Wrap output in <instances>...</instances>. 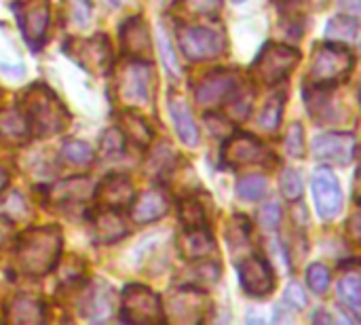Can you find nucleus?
<instances>
[{
	"mask_svg": "<svg viewBox=\"0 0 361 325\" xmlns=\"http://www.w3.org/2000/svg\"><path fill=\"white\" fill-rule=\"evenodd\" d=\"M61 252V231L57 226H38L21 235L17 243V264L19 271L38 277L47 275L59 258Z\"/></svg>",
	"mask_w": 361,
	"mask_h": 325,
	"instance_id": "obj_1",
	"label": "nucleus"
},
{
	"mask_svg": "<svg viewBox=\"0 0 361 325\" xmlns=\"http://www.w3.org/2000/svg\"><path fill=\"white\" fill-rule=\"evenodd\" d=\"M23 114L30 123V133L40 137L59 133L68 123V112L47 85H34L23 95Z\"/></svg>",
	"mask_w": 361,
	"mask_h": 325,
	"instance_id": "obj_2",
	"label": "nucleus"
},
{
	"mask_svg": "<svg viewBox=\"0 0 361 325\" xmlns=\"http://www.w3.org/2000/svg\"><path fill=\"white\" fill-rule=\"evenodd\" d=\"M355 66V55L351 49H347L345 44L338 42H326L322 47H317L311 70H309V78L313 85H322V87H332L334 82L347 78L351 74Z\"/></svg>",
	"mask_w": 361,
	"mask_h": 325,
	"instance_id": "obj_3",
	"label": "nucleus"
},
{
	"mask_svg": "<svg viewBox=\"0 0 361 325\" xmlns=\"http://www.w3.org/2000/svg\"><path fill=\"white\" fill-rule=\"evenodd\" d=\"M300 61V53L294 47L267 42L256 61L252 63L254 76L264 85H277L290 76V72Z\"/></svg>",
	"mask_w": 361,
	"mask_h": 325,
	"instance_id": "obj_4",
	"label": "nucleus"
},
{
	"mask_svg": "<svg viewBox=\"0 0 361 325\" xmlns=\"http://www.w3.org/2000/svg\"><path fill=\"white\" fill-rule=\"evenodd\" d=\"M178 42L182 53L192 61L220 57L226 49V40L220 32L199 25H182L178 30Z\"/></svg>",
	"mask_w": 361,
	"mask_h": 325,
	"instance_id": "obj_5",
	"label": "nucleus"
},
{
	"mask_svg": "<svg viewBox=\"0 0 361 325\" xmlns=\"http://www.w3.org/2000/svg\"><path fill=\"white\" fill-rule=\"evenodd\" d=\"M121 313L129 324H157L163 319L161 298L144 286H129L123 292Z\"/></svg>",
	"mask_w": 361,
	"mask_h": 325,
	"instance_id": "obj_6",
	"label": "nucleus"
},
{
	"mask_svg": "<svg viewBox=\"0 0 361 325\" xmlns=\"http://www.w3.org/2000/svg\"><path fill=\"white\" fill-rule=\"evenodd\" d=\"M315 207L324 220H334L343 209V190L336 173L330 167H317L313 173Z\"/></svg>",
	"mask_w": 361,
	"mask_h": 325,
	"instance_id": "obj_7",
	"label": "nucleus"
},
{
	"mask_svg": "<svg viewBox=\"0 0 361 325\" xmlns=\"http://www.w3.org/2000/svg\"><path fill=\"white\" fill-rule=\"evenodd\" d=\"M239 281L243 292L254 298H264L275 290V273L260 256L243 258V264L239 266Z\"/></svg>",
	"mask_w": 361,
	"mask_h": 325,
	"instance_id": "obj_8",
	"label": "nucleus"
},
{
	"mask_svg": "<svg viewBox=\"0 0 361 325\" xmlns=\"http://www.w3.org/2000/svg\"><path fill=\"white\" fill-rule=\"evenodd\" d=\"M313 154L322 161L349 165L357 154V142L351 133H326L313 140Z\"/></svg>",
	"mask_w": 361,
	"mask_h": 325,
	"instance_id": "obj_9",
	"label": "nucleus"
},
{
	"mask_svg": "<svg viewBox=\"0 0 361 325\" xmlns=\"http://www.w3.org/2000/svg\"><path fill=\"white\" fill-rule=\"evenodd\" d=\"M19 13V25L25 42L34 49H38L44 40L47 27H49V2L47 0H27L21 2L17 8Z\"/></svg>",
	"mask_w": 361,
	"mask_h": 325,
	"instance_id": "obj_10",
	"label": "nucleus"
},
{
	"mask_svg": "<svg viewBox=\"0 0 361 325\" xmlns=\"http://www.w3.org/2000/svg\"><path fill=\"white\" fill-rule=\"evenodd\" d=\"M237 89V80L233 74H228L226 70H216L212 74H207L195 89V99L199 106L203 108H212L218 106L222 102H226L231 97V93Z\"/></svg>",
	"mask_w": 361,
	"mask_h": 325,
	"instance_id": "obj_11",
	"label": "nucleus"
},
{
	"mask_svg": "<svg viewBox=\"0 0 361 325\" xmlns=\"http://www.w3.org/2000/svg\"><path fill=\"white\" fill-rule=\"evenodd\" d=\"M95 199L97 203H102V207H112V209L129 207L131 201L135 199L133 182L125 173H112L97 186Z\"/></svg>",
	"mask_w": 361,
	"mask_h": 325,
	"instance_id": "obj_12",
	"label": "nucleus"
},
{
	"mask_svg": "<svg viewBox=\"0 0 361 325\" xmlns=\"http://www.w3.org/2000/svg\"><path fill=\"white\" fill-rule=\"evenodd\" d=\"M121 93L129 102L144 104L150 97V66L144 61H131L121 78Z\"/></svg>",
	"mask_w": 361,
	"mask_h": 325,
	"instance_id": "obj_13",
	"label": "nucleus"
},
{
	"mask_svg": "<svg viewBox=\"0 0 361 325\" xmlns=\"http://www.w3.org/2000/svg\"><path fill=\"white\" fill-rule=\"evenodd\" d=\"M129 209H131L133 222L148 224V222L161 220L169 211V201L161 188H152V190H146L144 195H140L137 199H133Z\"/></svg>",
	"mask_w": 361,
	"mask_h": 325,
	"instance_id": "obj_14",
	"label": "nucleus"
},
{
	"mask_svg": "<svg viewBox=\"0 0 361 325\" xmlns=\"http://www.w3.org/2000/svg\"><path fill=\"white\" fill-rule=\"evenodd\" d=\"M114 307H116V296H114L112 288L104 281H95L93 290L87 292V296L82 300V313L91 321L110 319L114 315Z\"/></svg>",
	"mask_w": 361,
	"mask_h": 325,
	"instance_id": "obj_15",
	"label": "nucleus"
},
{
	"mask_svg": "<svg viewBox=\"0 0 361 325\" xmlns=\"http://www.w3.org/2000/svg\"><path fill=\"white\" fill-rule=\"evenodd\" d=\"M260 157H262V144L254 135L237 133L228 137V142L224 144V161L233 167L258 163Z\"/></svg>",
	"mask_w": 361,
	"mask_h": 325,
	"instance_id": "obj_16",
	"label": "nucleus"
},
{
	"mask_svg": "<svg viewBox=\"0 0 361 325\" xmlns=\"http://www.w3.org/2000/svg\"><path fill=\"white\" fill-rule=\"evenodd\" d=\"M47 195L53 205H78V203H85L87 199H91L93 184L89 178L78 176V178H70L66 182L55 184L51 190H47Z\"/></svg>",
	"mask_w": 361,
	"mask_h": 325,
	"instance_id": "obj_17",
	"label": "nucleus"
},
{
	"mask_svg": "<svg viewBox=\"0 0 361 325\" xmlns=\"http://www.w3.org/2000/svg\"><path fill=\"white\" fill-rule=\"evenodd\" d=\"M178 250H180L182 258L199 260V258H207L216 250V241H214L212 233L207 231V226L186 228V233L178 241Z\"/></svg>",
	"mask_w": 361,
	"mask_h": 325,
	"instance_id": "obj_18",
	"label": "nucleus"
},
{
	"mask_svg": "<svg viewBox=\"0 0 361 325\" xmlns=\"http://www.w3.org/2000/svg\"><path fill=\"white\" fill-rule=\"evenodd\" d=\"M93 235L99 243H116L127 235L125 220L121 218L118 209L104 207L93 218Z\"/></svg>",
	"mask_w": 361,
	"mask_h": 325,
	"instance_id": "obj_19",
	"label": "nucleus"
},
{
	"mask_svg": "<svg viewBox=\"0 0 361 325\" xmlns=\"http://www.w3.org/2000/svg\"><path fill=\"white\" fill-rule=\"evenodd\" d=\"M169 112L173 118V127L180 135V140L186 146H197L199 144V127L188 110V104L182 97H169Z\"/></svg>",
	"mask_w": 361,
	"mask_h": 325,
	"instance_id": "obj_20",
	"label": "nucleus"
},
{
	"mask_svg": "<svg viewBox=\"0 0 361 325\" xmlns=\"http://www.w3.org/2000/svg\"><path fill=\"white\" fill-rule=\"evenodd\" d=\"M121 38H123V51L131 57H142L150 53V34L148 27L144 23V19L133 17L129 19L123 30H121Z\"/></svg>",
	"mask_w": 361,
	"mask_h": 325,
	"instance_id": "obj_21",
	"label": "nucleus"
},
{
	"mask_svg": "<svg viewBox=\"0 0 361 325\" xmlns=\"http://www.w3.org/2000/svg\"><path fill=\"white\" fill-rule=\"evenodd\" d=\"M360 23L355 15H336L328 21L326 25V38L328 42H338V44H353L357 40Z\"/></svg>",
	"mask_w": 361,
	"mask_h": 325,
	"instance_id": "obj_22",
	"label": "nucleus"
},
{
	"mask_svg": "<svg viewBox=\"0 0 361 325\" xmlns=\"http://www.w3.org/2000/svg\"><path fill=\"white\" fill-rule=\"evenodd\" d=\"M4 317L13 324H38L42 321V305L32 298H15L8 305Z\"/></svg>",
	"mask_w": 361,
	"mask_h": 325,
	"instance_id": "obj_23",
	"label": "nucleus"
},
{
	"mask_svg": "<svg viewBox=\"0 0 361 325\" xmlns=\"http://www.w3.org/2000/svg\"><path fill=\"white\" fill-rule=\"evenodd\" d=\"M218 279H220V266H218L216 262H199V264H195V266L186 273L184 283H186L188 288L203 290V288L214 286Z\"/></svg>",
	"mask_w": 361,
	"mask_h": 325,
	"instance_id": "obj_24",
	"label": "nucleus"
},
{
	"mask_svg": "<svg viewBox=\"0 0 361 325\" xmlns=\"http://www.w3.org/2000/svg\"><path fill=\"white\" fill-rule=\"evenodd\" d=\"M27 133H30V123H27L23 110H17V108L0 110V135L23 137Z\"/></svg>",
	"mask_w": 361,
	"mask_h": 325,
	"instance_id": "obj_25",
	"label": "nucleus"
},
{
	"mask_svg": "<svg viewBox=\"0 0 361 325\" xmlns=\"http://www.w3.org/2000/svg\"><path fill=\"white\" fill-rule=\"evenodd\" d=\"M121 131H123L125 137L133 140L140 146H148L150 140H152V131L146 125V121L140 114H133V112H125L123 114V129Z\"/></svg>",
	"mask_w": 361,
	"mask_h": 325,
	"instance_id": "obj_26",
	"label": "nucleus"
},
{
	"mask_svg": "<svg viewBox=\"0 0 361 325\" xmlns=\"http://www.w3.org/2000/svg\"><path fill=\"white\" fill-rule=\"evenodd\" d=\"M338 294L345 300V305L353 311L360 313L361 309V281L357 273H347L338 281Z\"/></svg>",
	"mask_w": 361,
	"mask_h": 325,
	"instance_id": "obj_27",
	"label": "nucleus"
},
{
	"mask_svg": "<svg viewBox=\"0 0 361 325\" xmlns=\"http://www.w3.org/2000/svg\"><path fill=\"white\" fill-rule=\"evenodd\" d=\"M224 237L228 241V247H231V254H235V247L241 245V247H247L250 243V220L245 216H235L226 228H224Z\"/></svg>",
	"mask_w": 361,
	"mask_h": 325,
	"instance_id": "obj_28",
	"label": "nucleus"
},
{
	"mask_svg": "<svg viewBox=\"0 0 361 325\" xmlns=\"http://www.w3.org/2000/svg\"><path fill=\"white\" fill-rule=\"evenodd\" d=\"M61 159L74 167H85L93 161V150L89 144L85 142H76V140H70L61 146Z\"/></svg>",
	"mask_w": 361,
	"mask_h": 325,
	"instance_id": "obj_29",
	"label": "nucleus"
},
{
	"mask_svg": "<svg viewBox=\"0 0 361 325\" xmlns=\"http://www.w3.org/2000/svg\"><path fill=\"white\" fill-rule=\"evenodd\" d=\"M237 192L243 201H260L269 192V182L264 176H245L239 180Z\"/></svg>",
	"mask_w": 361,
	"mask_h": 325,
	"instance_id": "obj_30",
	"label": "nucleus"
},
{
	"mask_svg": "<svg viewBox=\"0 0 361 325\" xmlns=\"http://www.w3.org/2000/svg\"><path fill=\"white\" fill-rule=\"evenodd\" d=\"M173 161H176V154H173L167 146H161V148H157V150L150 154V159H148V163H146V169H148L150 176L163 178V176H167V173L173 169Z\"/></svg>",
	"mask_w": 361,
	"mask_h": 325,
	"instance_id": "obj_31",
	"label": "nucleus"
},
{
	"mask_svg": "<svg viewBox=\"0 0 361 325\" xmlns=\"http://www.w3.org/2000/svg\"><path fill=\"white\" fill-rule=\"evenodd\" d=\"M180 220L186 228H203L205 226V211L197 199L188 197L180 201Z\"/></svg>",
	"mask_w": 361,
	"mask_h": 325,
	"instance_id": "obj_32",
	"label": "nucleus"
},
{
	"mask_svg": "<svg viewBox=\"0 0 361 325\" xmlns=\"http://www.w3.org/2000/svg\"><path fill=\"white\" fill-rule=\"evenodd\" d=\"M283 116V95H275L267 102L262 114H260V127L267 131H275Z\"/></svg>",
	"mask_w": 361,
	"mask_h": 325,
	"instance_id": "obj_33",
	"label": "nucleus"
},
{
	"mask_svg": "<svg viewBox=\"0 0 361 325\" xmlns=\"http://www.w3.org/2000/svg\"><path fill=\"white\" fill-rule=\"evenodd\" d=\"M159 55H161V59H163L169 76L171 78H178L180 76V63H178L176 51H173V47L169 42V36H167V32L163 27L159 30Z\"/></svg>",
	"mask_w": 361,
	"mask_h": 325,
	"instance_id": "obj_34",
	"label": "nucleus"
},
{
	"mask_svg": "<svg viewBox=\"0 0 361 325\" xmlns=\"http://www.w3.org/2000/svg\"><path fill=\"white\" fill-rule=\"evenodd\" d=\"M281 192L288 201H298L302 197V178L296 169H286L281 176Z\"/></svg>",
	"mask_w": 361,
	"mask_h": 325,
	"instance_id": "obj_35",
	"label": "nucleus"
},
{
	"mask_svg": "<svg viewBox=\"0 0 361 325\" xmlns=\"http://www.w3.org/2000/svg\"><path fill=\"white\" fill-rule=\"evenodd\" d=\"M307 281H309V288L315 294H324L328 290V286H330V271L324 264L315 262V264H311L307 269Z\"/></svg>",
	"mask_w": 361,
	"mask_h": 325,
	"instance_id": "obj_36",
	"label": "nucleus"
},
{
	"mask_svg": "<svg viewBox=\"0 0 361 325\" xmlns=\"http://www.w3.org/2000/svg\"><path fill=\"white\" fill-rule=\"evenodd\" d=\"M286 150L290 157L294 159H302L305 157V131H302V125L300 123H294L290 129H288V135H286Z\"/></svg>",
	"mask_w": 361,
	"mask_h": 325,
	"instance_id": "obj_37",
	"label": "nucleus"
},
{
	"mask_svg": "<svg viewBox=\"0 0 361 325\" xmlns=\"http://www.w3.org/2000/svg\"><path fill=\"white\" fill-rule=\"evenodd\" d=\"M123 150H125V135H123V131L116 129V127L108 129L104 133V137H102V152L112 157V154H121Z\"/></svg>",
	"mask_w": 361,
	"mask_h": 325,
	"instance_id": "obj_38",
	"label": "nucleus"
},
{
	"mask_svg": "<svg viewBox=\"0 0 361 325\" xmlns=\"http://www.w3.org/2000/svg\"><path fill=\"white\" fill-rule=\"evenodd\" d=\"M258 218H260V224L264 228H277L279 222H281V207L277 201H269L260 211H258Z\"/></svg>",
	"mask_w": 361,
	"mask_h": 325,
	"instance_id": "obj_39",
	"label": "nucleus"
},
{
	"mask_svg": "<svg viewBox=\"0 0 361 325\" xmlns=\"http://www.w3.org/2000/svg\"><path fill=\"white\" fill-rule=\"evenodd\" d=\"M286 302H288L292 309H296V311H302V309L307 307V294L302 292L300 283L292 281V283L288 286V290H286Z\"/></svg>",
	"mask_w": 361,
	"mask_h": 325,
	"instance_id": "obj_40",
	"label": "nucleus"
},
{
	"mask_svg": "<svg viewBox=\"0 0 361 325\" xmlns=\"http://www.w3.org/2000/svg\"><path fill=\"white\" fill-rule=\"evenodd\" d=\"M91 2L89 0H72V19L78 27H85L91 19Z\"/></svg>",
	"mask_w": 361,
	"mask_h": 325,
	"instance_id": "obj_41",
	"label": "nucleus"
},
{
	"mask_svg": "<svg viewBox=\"0 0 361 325\" xmlns=\"http://www.w3.org/2000/svg\"><path fill=\"white\" fill-rule=\"evenodd\" d=\"M186 4L195 13H212L220 6V0H186Z\"/></svg>",
	"mask_w": 361,
	"mask_h": 325,
	"instance_id": "obj_42",
	"label": "nucleus"
},
{
	"mask_svg": "<svg viewBox=\"0 0 361 325\" xmlns=\"http://www.w3.org/2000/svg\"><path fill=\"white\" fill-rule=\"evenodd\" d=\"M341 2V6L347 11V13H351V15H357L360 13V0H338Z\"/></svg>",
	"mask_w": 361,
	"mask_h": 325,
	"instance_id": "obj_43",
	"label": "nucleus"
},
{
	"mask_svg": "<svg viewBox=\"0 0 361 325\" xmlns=\"http://www.w3.org/2000/svg\"><path fill=\"white\" fill-rule=\"evenodd\" d=\"M292 319H294V317L288 315L283 307H275V324H288V321H292Z\"/></svg>",
	"mask_w": 361,
	"mask_h": 325,
	"instance_id": "obj_44",
	"label": "nucleus"
},
{
	"mask_svg": "<svg viewBox=\"0 0 361 325\" xmlns=\"http://www.w3.org/2000/svg\"><path fill=\"white\" fill-rule=\"evenodd\" d=\"M313 321L315 324H326V325H330L332 324V317L326 313V311H317L315 315H313Z\"/></svg>",
	"mask_w": 361,
	"mask_h": 325,
	"instance_id": "obj_45",
	"label": "nucleus"
},
{
	"mask_svg": "<svg viewBox=\"0 0 361 325\" xmlns=\"http://www.w3.org/2000/svg\"><path fill=\"white\" fill-rule=\"evenodd\" d=\"M349 228L353 231V239L357 241V239H360V231H357V228H360V214H355V216L349 220Z\"/></svg>",
	"mask_w": 361,
	"mask_h": 325,
	"instance_id": "obj_46",
	"label": "nucleus"
},
{
	"mask_svg": "<svg viewBox=\"0 0 361 325\" xmlns=\"http://www.w3.org/2000/svg\"><path fill=\"white\" fill-rule=\"evenodd\" d=\"M8 222H4V220H0V247H2V243H4V239H6V235H8Z\"/></svg>",
	"mask_w": 361,
	"mask_h": 325,
	"instance_id": "obj_47",
	"label": "nucleus"
},
{
	"mask_svg": "<svg viewBox=\"0 0 361 325\" xmlns=\"http://www.w3.org/2000/svg\"><path fill=\"white\" fill-rule=\"evenodd\" d=\"M6 182H8V171H6V167L0 163V190L6 186Z\"/></svg>",
	"mask_w": 361,
	"mask_h": 325,
	"instance_id": "obj_48",
	"label": "nucleus"
},
{
	"mask_svg": "<svg viewBox=\"0 0 361 325\" xmlns=\"http://www.w3.org/2000/svg\"><path fill=\"white\" fill-rule=\"evenodd\" d=\"M233 2H245V0H233Z\"/></svg>",
	"mask_w": 361,
	"mask_h": 325,
	"instance_id": "obj_49",
	"label": "nucleus"
}]
</instances>
